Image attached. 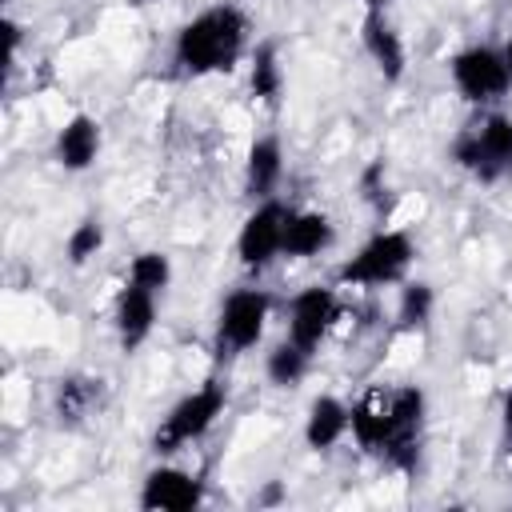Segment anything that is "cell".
Listing matches in <instances>:
<instances>
[{"instance_id": "obj_1", "label": "cell", "mask_w": 512, "mask_h": 512, "mask_svg": "<svg viewBox=\"0 0 512 512\" xmlns=\"http://www.w3.org/2000/svg\"><path fill=\"white\" fill-rule=\"evenodd\" d=\"M428 420V396L420 384H376L352 400L348 436L364 456H376L392 472H412L420 460Z\"/></svg>"}, {"instance_id": "obj_2", "label": "cell", "mask_w": 512, "mask_h": 512, "mask_svg": "<svg viewBox=\"0 0 512 512\" xmlns=\"http://www.w3.org/2000/svg\"><path fill=\"white\" fill-rule=\"evenodd\" d=\"M248 52H252V16L232 0L204 4L172 36V64L192 80L236 72Z\"/></svg>"}, {"instance_id": "obj_3", "label": "cell", "mask_w": 512, "mask_h": 512, "mask_svg": "<svg viewBox=\"0 0 512 512\" xmlns=\"http://www.w3.org/2000/svg\"><path fill=\"white\" fill-rule=\"evenodd\" d=\"M448 160L480 184L504 180L512 172V116L496 108H480V116L452 136Z\"/></svg>"}, {"instance_id": "obj_4", "label": "cell", "mask_w": 512, "mask_h": 512, "mask_svg": "<svg viewBox=\"0 0 512 512\" xmlns=\"http://www.w3.org/2000/svg\"><path fill=\"white\" fill-rule=\"evenodd\" d=\"M416 264V240L404 228H376L340 268H336V284L340 288H392L404 284L408 272Z\"/></svg>"}, {"instance_id": "obj_5", "label": "cell", "mask_w": 512, "mask_h": 512, "mask_svg": "<svg viewBox=\"0 0 512 512\" xmlns=\"http://www.w3.org/2000/svg\"><path fill=\"white\" fill-rule=\"evenodd\" d=\"M224 408H228V388H224L216 376H208L204 384L188 388V392L160 416V424H156V432H152V452H156V456H176V452H184L188 444L204 440V436L220 424Z\"/></svg>"}, {"instance_id": "obj_6", "label": "cell", "mask_w": 512, "mask_h": 512, "mask_svg": "<svg viewBox=\"0 0 512 512\" xmlns=\"http://www.w3.org/2000/svg\"><path fill=\"white\" fill-rule=\"evenodd\" d=\"M268 320H272V292L268 288H256V284L232 288L220 300L216 320H212V352H216V360H236V356L252 352L264 340Z\"/></svg>"}, {"instance_id": "obj_7", "label": "cell", "mask_w": 512, "mask_h": 512, "mask_svg": "<svg viewBox=\"0 0 512 512\" xmlns=\"http://www.w3.org/2000/svg\"><path fill=\"white\" fill-rule=\"evenodd\" d=\"M448 80L460 100L476 108H496L512 92V72L500 44H464L448 60Z\"/></svg>"}, {"instance_id": "obj_8", "label": "cell", "mask_w": 512, "mask_h": 512, "mask_svg": "<svg viewBox=\"0 0 512 512\" xmlns=\"http://www.w3.org/2000/svg\"><path fill=\"white\" fill-rule=\"evenodd\" d=\"M288 204L280 196L256 200L252 212L236 228V260L248 276L268 272L276 260H284V228H288Z\"/></svg>"}, {"instance_id": "obj_9", "label": "cell", "mask_w": 512, "mask_h": 512, "mask_svg": "<svg viewBox=\"0 0 512 512\" xmlns=\"http://www.w3.org/2000/svg\"><path fill=\"white\" fill-rule=\"evenodd\" d=\"M340 320V292L332 284H308L288 300V320L284 336L308 352H316Z\"/></svg>"}, {"instance_id": "obj_10", "label": "cell", "mask_w": 512, "mask_h": 512, "mask_svg": "<svg viewBox=\"0 0 512 512\" xmlns=\"http://www.w3.org/2000/svg\"><path fill=\"white\" fill-rule=\"evenodd\" d=\"M136 504L148 512H192L204 504V480L196 472L164 460V464L144 472Z\"/></svg>"}, {"instance_id": "obj_11", "label": "cell", "mask_w": 512, "mask_h": 512, "mask_svg": "<svg viewBox=\"0 0 512 512\" xmlns=\"http://www.w3.org/2000/svg\"><path fill=\"white\" fill-rule=\"evenodd\" d=\"M100 148H104V128L92 112H72L52 132V160L64 172H88L100 160Z\"/></svg>"}, {"instance_id": "obj_12", "label": "cell", "mask_w": 512, "mask_h": 512, "mask_svg": "<svg viewBox=\"0 0 512 512\" xmlns=\"http://www.w3.org/2000/svg\"><path fill=\"white\" fill-rule=\"evenodd\" d=\"M156 308H160V296L124 280L120 292H116V304H112V332H116V344L124 352H136L152 328H156Z\"/></svg>"}, {"instance_id": "obj_13", "label": "cell", "mask_w": 512, "mask_h": 512, "mask_svg": "<svg viewBox=\"0 0 512 512\" xmlns=\"http://www.w3.org/2000/svg\"><path fill=\"white\" fill-rule=\"evenodd\" d=\"M360 48H364V56L376 64V72L388 84L404 80V72H408V44H404L400 28L388 20V12H364V20H360Z\"/></svg>"}, {"instance_id": "obj_14", "label": "cell", "mask_w": 512, "mask_h": 512, "mask_svg": "<svg viewBox=\"0 0 512 512\" xmlns=\"http://www.w3.org/2000/svg\"><path fill=\"white\" fill-rule=\"evenodd\" d=\"M348 428H352V404L332 392H320V396H312V404L304 412L300 436L312 452H332L340 440H348Z\"/></svg>"}, {"instance_id": "obj_15", "label": "cell", "mask_w": 512, "mask_h": 512, "mask_svg": "<svg viewBox=\"0 0 512 512\" xmlns=\"http://www.w3.org/2000/svg\"><path fill=\"white\" fill-rule=\"evenodd\" d=\"M336 244V224L320 208H292L284 228V260H316Z\"/></svg>"}, {"instance_id": "obj_16", "label": "cell", "mask_w": 512, "mask_h": 512, "mask_svg": "<svg viewBox=\"0 0 512 512\" xmlns=\"http://www.w3.org/2000/svg\"><path fill=\"white\" fill-rule=\"evenodd\" d=\"M284 180V144L276 132H264L244 152V192L252 200H268L280 192Z\"/></svg>"}, {"instance_id": "obj_17", "label": "cell", "mask_w": 512, "mask_h": 512, "mask_svg": "<svg viewBox=\"0 0 512 512\" xmlns=\"http://www.w3.org/2000/svg\"><path fill=\"white\" fill-rule=\"evenodd\" d=\"M248 92L276 108L280 96H284V64H280V48L276 44H256L248 52Z\"/></svg>"}, {"instance_id": "obj_18", "label": "cell", "mask_w": 512, "mask_h": 512, "mask_svg": "<svg viewBox=\"0 0 512 512\" xmlns=\"http://www.w3.org/2000/svg\"><path fill=\"white\" fill-rule=\"evenodd\" d=\"M312 356L316 352H308V348H300V344H292L284 336L280 344H272L264 352V376H268V384L272 388H296L312 372Z\"/></svg>"}, {"instance_id": "obj_19", "label": "cell", "mask_w": 512, "mask_h": 512, "mask_svg": "<svg viewBox=\"0 0 512 512\" xmlns=\"http://www.w3.org/2000/svg\"><path fill=\"white\" fill-rule=\"evenodd\" d=\"M436 312V288L428 280H404L396 296V332H416Z\"/></svg>"}, {"instance_id": "obj_20", "label": "cell", "mask_w": 512, "mask_h": 512, "mask_svg": "<svg viewBox=\"0 0 512 512\" xmlns=\"http://www.w3.org/2000/svg\"><path fill=\"white\" fill-rule=\"evenodd\" d=\"M124 280H132V284H140V288L164 296L168 284H172V256L160 252V248H144V252H136V256L128 260Z\"/></svg>"}, {"instance_id": "obj_21", "label": "cell", "mask_w": 512, "mask_h": 512, "mask_svg": "<svg viewBox=\"0 0 512 512\" xmlns=\"http://www.w3.org/2000/svg\"><path fill=\"white\" fill-rule=\"evenodd\" d=\"M104 244H108V232H104L100 216H84V220H76L72 232L64 236V256H68L72 268H84L92 256L104 252Z\"/></svg>"}, {"instance_id": "obj_22", "label": "cell", "mask_w": 512, "mask_h": 512, "mask_svg": "<svg viewBox=\"0 0 512 512\" xmlns=\"http://www.w3.org/2000/svg\"><path fill=\"white\" fill-rule=\"evenodd\" d=\"M92 384L96 380H84V376L60 380V388H56V416L60 420H80L92 408V400H96V388Z\"/></svg>"}, {"instance_id": "obj_23", "label": "cell", "mask_w": 512, "mask_h": 512, "mask_svg": "<svg viewBox=\"0 0 512 512\" xmlns=\"http://www.w3.org/2000/svg\"><path fill=\"white\" fill-rule=\"evenodd\" d=\"M356 4H360L364 12H384V8L392 4V0H356Z\"/></svg>"}, {"instance_id": "obj_24", "label": "cell", "mask_w": 512, "mask_h": 512, "mask_svg": "<svg viewBox=\"0 0 512 512\" xmlns=\"http://www.w3.org/2000/svg\"><path fill=\"white\" fill-rule=\"evenodd\" d=\"M504 428H512V388L504 392Z\"/></svg>"}, {"instance_id": "obj_25", "label": "cell", "mask_w": 512, "mask_h": 512, "mask_svg": "<svg viewBox=\"0 0 512 512\" xmlns=\"http://www.w3.org/2000/svg\"><path fill=\"white\" fill-rule=\"evenodd\" d=\"M500 48H504V60H508V72H512V36H508Z\"/></svg>"}, {"instance_id": "obj_26", "label": "cell", "mask_w": 512, "mask_h": 512, "mask_svg": "<svg viewBox=\"0 0 512 512\" xmlns=\"http://www.w3.org/2000/svg\"><path fill=\"white\" fill-rule=\"evenodd\" d=\"M508 432V460H512V428H504Z\"/></svg>"}, {"instance_id": "obj_27", "label": "cell", "mask_w": 512, "mask_h": 512, "mask_svg": "<svg viewBox=\"0 0 512 512\" xmlns=\"http://www.w3.org/2000/svg\"><path fill=\"white\" fill-rule=\"evenodd\" d=\"M128 4H152V0H128Z\"/></svg>"}]
</instances>
